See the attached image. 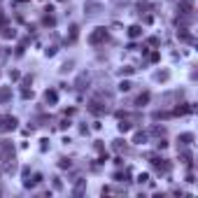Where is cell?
I'll return each instance as SVG.
<instances>
[{"label": "cell", "mask_w": 198, "mask_h": 198, "mask_svg": "<svg viewBox=\"0 0 198 198\" xmlns=\"http://www.w3.org/2000/svg\"><path fill=\"white\" fill-rule=\"evenodd\" d=\"M140 33H142V30H140V26H133L131 30H128V35H131V37H138Z\"/></svg>", "instance_id": "cell-2"}, {"label": "cell", "mask_w": 198, "mask_h": 198, "mask_svg": "<svg viewBox=\"0 0 198 198\" xmlns=\"http://www.w3.org/2000/svg\"><path fill=\"white\" fill-rule=\"evenodd\" d=\"M103 37H105V30L100 28V30L96 33V35H91V42H98V40H103Z\"/></svg>", "instance_id": "cell-1"}, {"label": "cell", "mask_w": 198, "mask_h": 198, "mask_svg": "<svg viewBox=\"0 0 198 198\" xmlns=\"http://www.w3.org/2000/svg\"><path fill=\"white\" fill-rule=\"evenodd\" d=\"M45 100H47V103H54V100H56V93H54V91H47V93H45Z\"/></svg>", "instance_id": "cell-3"}]
</instances>
